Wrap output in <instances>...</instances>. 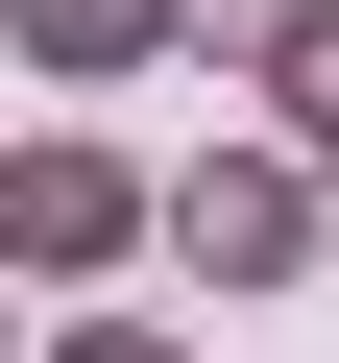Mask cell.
<instances>
[{"mask_svg":"<svg viewBox=\"0 0 339 363\" xmlns=\"http://www.w3.org/2000/svg\"><path fill=\"white\" fill-rule=\"evenodd\" d=\"M339 242V169L315 145H194V169H170V267H194V291H291Z\"/></svg>","mask_w":339,"mask_h":363,"instance_id":"cell-1","label":"cell"},{"mask_svg":"<svg viewBox=\"0 0 339 363\" xmlns=\"http://www.w3.org/2000/svg\"><path fill=\"white\" fill-rule=\"evenodd\" d=\"M121 242H170V169H121V145H0V267H25V291H97Z\"/></svg>","mask_w":339,"mask_h":363,"instance_id":"cell-2","label":"cell"},{"mask_svg":"<svg viewBox=\"0 0 339 363\" xmlns=\"http://www.w3.org/2000/svg\"><path fill=\"white\" fill-rule=\"evenodd\" d=\"M25 25V73H73V97H121L145 49H170V0H0Z\"/></svg>","mask_w":339,"mask_h":363,"instance_id":"cell-3","label":"cell"},{"mask_svg":"<svg viewBox=\"0 0 339 363\" xmlns=\"http://www.w3.org/2000/svg\"><path fill=\"white\" fill-rule=\"evenodd\" d=\"M267 97H291V145L339 169V0H291V49H267Z\"/></svg>","mask_w":339,"mask_h":363,"instance_id":"cell-4","label":"cell"},{"mask_svg":"<svg viewBox=\"0 0 339 363\" xmlns=\"http://www.w3.org/2000/svg\"><path fill=\"white\" fill-rule=\"evenodd\" d=\"M170 49H243V73H267V49H291V0H170Z\"/></svg>","mask_w":339,"mask_h":363,"instance_id":"cell-5","label":"cell"},{"mask_svg":"<svg viewBox=\"0 0 339 363\" xmlns=\"http://www.w3.org/2000/svg\"><path fill=\"white\" fill-rule=\"evenodd\" d=\"M49 363H170V315H73V339H49Z\"/></svg>","mask_w":339,"mask_h":363,"instance_id":"cell-6","label":"cell"},{"mask_svg":"<svg viewBox=\"0 0 339 363\" xmlns=\"http://www.w3.org/2000/svg\"><path fill=\"white\" fill-rule=\"evenodd\" d=\"M0 291H25V267H0ZM0 339H25V315H0Z\"/></svg>","mask_w":339,"mask_h":363,"instance_id":"cell-7","label":"cell"}]
</instances>
